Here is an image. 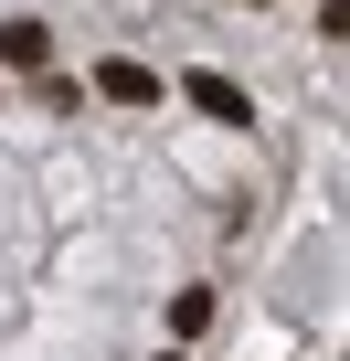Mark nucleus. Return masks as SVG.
Wrapping results in <instances>:
<instances>
[{
    "label": "nucleus",
    "instance_id": "nucleus-1",
    "mask_svg": "<svg viewBox=\"0 0 350 361\" xmlns=\"http://www.w3.org/2000/svg\"><path fill=\"white\" fill-rule=\"evenodd\" d=\"M96 96H106V106H149V96H159V75H149V64H117V54H106Z\"/></svg>",
    "mask_w": 350,
    "mask_h": 361
},
{
    "label": "nucleus",
    "instance_id": "nucleus-2",
    "mask_svg": "<svg viewBox=\"0 0 350 361\" xmlns=\"http://www.w3.org/2000/svg\"><path fill=\"white\" fill-rule=\"evenodd\" d=\"M192 106H202V117H223V128H244V117H255L234 75H192Z\"/></svg>",
    "mask_w": 350,
    "mask_h": 361
},
{
    "label": "nucleus",
    "instance_id": "nucleus-3",
    "mask_svg": "<svg viewBox=\"0 0 350 361\" xmlns=\"http://www.w3.org/2000/svg\"><path fill=\"white\" fill-rule=\"evenodd\" d=\"M213 308H223L213 287H181V298H170V340H181V350H192V340L213 329Z\"/></svg>",
    "mask_w": 350,
    "mask_h": 361
},
{
    "label": "nucleus",
    "instance_id": "nucleus-4",
    "mask_svg": "<svg viewBox=\"0 0 350 361\" xmlns=\"http://www.w3.org/2000/svg\"><path fill=\"white\" fill-rule=\"evenodd\" d=\"M0 64L43 75V64H54V32H43V22H11V32H0Z\"/></svg>",
    "mask_w": 350,
    "mask_h": 361
},
{
    "label": "nucleus",
    "instance_id": "nucleus-5",
    "mask_svg": "<svg viewBox=\"0 0 350 361\" xmlns=\"http://www.w3.org/2000/svg\"><path fill=\"white\" fill-rule=\"evenodd\" d=\"M159 361H192V350H159Z\"/></svg>",
    "mask_w": 350,
    "mask_h": 361
}]
</instances>
